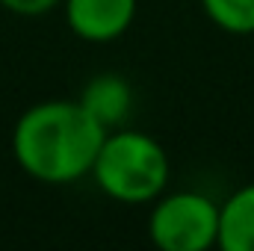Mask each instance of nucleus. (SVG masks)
Here are the masks:
<instances>
[{"mask_svg": "<svg viewBox=\"0 0 254 251\" xmlns=\"http://www.w3.org/2000/svg\"><path fill=\"white\" fill-rule=\"evenodd\" d=\"M107 130L80 101H39L27 107L12 130V157L39 184L65 187L92 172Z\"/></svg>", "mask_w": 254, "mask_h": 251, "instance_id": "1", "label": "nucleus"}, {"mask_svg": "<svg viewBox=\"0 0 254 251\" xmlns=\"http://www.w3.org/2000/svg\"><path fill=\"white\" fill-rule=\"evenodd\" d=\"M207 21L231 36L254 33V0H198Z\"/></svg>", "mask_w": 254, "mask_h": 251, "instance_id": "7", "label": "nucleus"}, {"mask_svg": "<svg viewBox=\"0 0 254 251\" xmlns=\"http://www.w3.org/2000/svg\"><path fill=\"white\" fill-rule=\"evenodd\" d=\"M68 30L92 45H110L122 39L136 12L139 0H63Z\"/></svg>", "mask_w": 254, "mask_h": 251, "instance_id": "4", "label": "nucleus"}, {"mask_svg": "<svg viewBox=\"0 0 254 251\" xmlns=\"http://www.w3.org/2000/svg\"><path fill=\"white\" fill-rule=\"evenodd\" d=\"M77 101L104 130H116L133 110V89L122 74H98L83 86Z\"/></svg>", "mask_w": 254, "mask_h": 251, "instance_id": "5", "label": "nucleus"}, {"mask_svg": "<svg viewBox=\"0 0 254 251\" xmlns=\"http://www.w3.org/2000/svg\"><path fill=\"white\" fill-rule=\"evenodd\" d=\"M63 0H0V6L12 15H21V18H42L48 15L51 9H57Z\"/></svg>", "mask_w": 254, "mask_h": 251, "instance_id": "8", "label": "nucleus"}, {"mask_svg": "<svg viewBox=\"0 0 254 251\" xmlns=\"http://www.w3.org/2000/svg\"><path fill=\"white\" fill-rule=\"evenodd\" d=\"M222 251H254V184L231 192L219 204V237Z\"/></svg>", "mask_w": 254, "mask_h": 251, "instance_id": "6", "label": "nucleus"}, {"mask_svg": "<svg viewBox=\"0 0 254 251\" xmlns=\"http://www.w3.org/2000/svg\"><path fill=\"white\" fill-rule=\"evenodd\" d=\"M148 237L163 251H207L219 237V204L198 192H163L151 201Z\"/></svg>", "mask_w": 254, "mask_h": 251, "instance_id": "3", "label": "nucleus"}, {"mask_svg": "<svg viewBox=\"0 0 254 251\" xmlns=\"http://www.w3.org/2000/svg\"><path fill=\"white\" fill-rule=\"evenodd\" d=\"M92 181L119 204H151L169 187V154L142 130H107L98 157L92 163Z\"/></svg>", "mask_w": 254, "mask_h": 251, "instance_id": "2", "label": "nucleus"}]
</instances>
